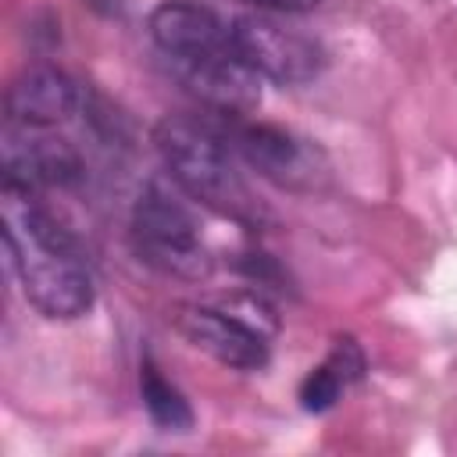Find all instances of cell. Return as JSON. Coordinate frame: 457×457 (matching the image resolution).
<instances>
[{
  "label": "cell",
  "mask_w": 457,
  "mask_h": 457,
  "mask_svg": "<svg viewBox=\"0 0 457 457\" xmlns=\"http://www.w3.org/2000/svg\"><path fill=\"white\" fill-rule=\"evenodd\" d=\"M218 307L225 314H232L236 321H243L246 328H253L257 336H264V339H271L278 332V314L261 293H246V289L243 293H228L225 300H218Z\"/></svg>",
  "instance_id": "11"
},
{
  "label": "cell",
  "mask_w": 457,
  "mask_h": 457,
  "mask_svg": "<svg viewBox=\"0 0 457 457\" xmlns=\"http://www.w3.org/2000/svg\"><path fill=\"white\" fill-rule=\"evenodd\" d=\"M79 175L82 161L68 139L46 136V129L11 125L4 139V186L36 193L50 186H71Z\"/></svg>",
  "instance_id": "4"
},
{
  "label": "cell",
  "mask_w": 457,
  "mask_h": 457,
  "mask_svg": "<svg viewBox=\"0 0 457 457\" xmlns=\"http://www.w3.org/2000/svg\"><path fill=\"white\" fill-rule=\"evenodd\" d=\"M154 143L171 179L193 200L228 218H250V193L236 175L228 146L211 125L196 118H164L154 129Z\"/></svg>",
  "instance_id": "1"
},
{
  "label": "cell",
  "mask_w": 457,
  "mask_h": 457,
  "mask_svg": "<svg viewBox=\"0 0 457 457\" xmlns=\"http://www.w3.org/2000/svg\"><path fill=\"white\" fill-rule=\"evenodd\" d=\"M182 79L204 107H211L225 118H243L261 100L257 71L236 50H225V54H214L204 61H186Z\"/></svg>",
  "instance_id": "7"
},
{
  "label": "cell",
  "mask_w": 457,
  "mask_h": 457,
  "mask_svg": "<svg viewBox=\"0 0 457 457\" xmlns=\"http://www.w3.org/2000/svg\"><path fill=\"white\" fill-rule=\"evenodd\" d=\"M175 328L189 346L204 350L207 357H214L225 368L253 371L268 361V343L271 339L257 336L253 328H246L243 321L225 314L218 303L214 307H182L175 314Z\"/></svg>",
  "instance_id": "5"
},
{
  "label": "cell",
  "mask_w": 457,
  "mask_h": 457,
  "mask_svg": "<svg viewBox=\"0 0 457 457\" xmlns=\"http://www.w3.org/2000/svg\"><path fill=\"white\" fill-rule=\"evenodd\" d=\"M75 82L54 64H32L7 86V121L21 129H54L75 114Z\"/></svg>",
  "instance_id": "8"
},
{
  "label": "cell",
  "mask_w": 457,
  "mask_h": 457,
  "mask_svg": "<svg viewBox=\"0 0 457 457\" xmlns=\"http://www.w3.org/2000/svg\"><path fill=\"white\" fill-rule=\"evenodd\" d=\"M139 386H143V403H146V414L157 428H168V432H186L193 425V411H189V400L146 361L143 364V375H139Z\"/></svg>",
  "instance_id": "10"
},
{
  "label": "cell",
  "mask_w": 457,
  "mask_h": 457,
  "mask_svg": "<svg viewBox=\"0 0 457 457\" xmlns=\"http://www.w3.org/2000/svg\"><path fill=\"white\" fill-rule=\"evenodd\" d=\"M261 11H275V14H303V11H314L321 0H246Z\"/></svg>",
  "instance_id": "14"
},
{
  "label": "cell",
  "mask_w": 457,
  "mask_h": 457,
  "mask_svg": "<svg viewBox=\"0 0 457 457\" xmlns=\"http://www.w3.org/2000/svg\"><path fill=\"white\" fill-rule=\"evenodd\" d=\"M325 361L343 375L346 386L357 382L361 371H364V353H361V346H357L353 339H336V346H332V353H328Z\"/></svg>",
  "instance_id": "13"
},
{
  "label": "cell",
  "mask_w": 457,
  "mask_h": 457,
  "mask_svg": "<svg viewBox=\"0 0 457 457\" xmlns=\"http://www.w3.org/2000/svg\"><path fill=\"white\" fill-rule=\"evenodd\" d=\"M150 36L179 64L204 61V57L232 50L228 25H221L207 7L189 4V0H164V4H157L150 11Z\"/></svg>",
  "instance_id": "6"
},
{
  "label": "cell",
  "mask_w": 457,
  "mask_h": 457,
  "mask_svg": "<svg viewBox=\"0 0 457 457\" xmlns=\"http://www.w3.org/2000/svg\"><path fill=\"white\" fill-rule=\"evenodd\" d=\"M236 146L250 168H257L264 179L278 186L300 182L311 168L300 139H293L286 129H275V125H243L236 136Z\"/></svg>",
  "instance_id": "9"
},
{
  "label": "cell",
  "mask_w": 457,
  "mask_h": 457,
  "mask_svg": "<svg viewBox=\"0 0 457 457\" xmlns=\"http://www.w3.org/2000/svg\"><path fill=\"white\" fill-rule=\"evenodd\" d=\"M346 389V382H343V375L325 361V364H318L303 382H300V403H303V411H328L336 400H339V393Z\"/></svg>",
  "instance_id": "12"
},
{
  "label": "cell",
  "mask_w": 457,
  "mask_h": 457,
  "mask_svg": "<svg viewBox=\"0 0 457 457\" xmlns=\"http://www.w3.org/2000/svg\"><path fill=\"white\" fill-rule=\"evenodd\" d=\"M132 236L146 264L175 278H207L211 253L200 243L193 214L161 189H146L132 211Z\"/></svg>",
  "instance_id": "2"
},
{
  "label": "cell",
  "mask_w": 457,
  "mask_h": 457,
  "mask_svg": "<svg viewBox=\"0 0 457 457\" xmlns=\"http://www.w3.org/2000/svg\"><path fill=\"white\" fill-rule=\"evenodd\" d=\"M228 36H232V50L257 75H264L278 86L311 82V79H318V71L325 64V54L311 36L286 29V25L261 18V14L236 18L228 25Z\"/></svg>",
  "instance_id": "3"
}]
</instances>
